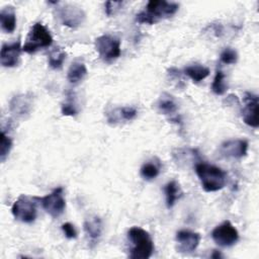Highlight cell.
Listing matches in <instances>:
<instances>
[{"label": "cell", "instance_id": "1", "mask_svg": "<svg viewBox=\"0 0 259 259\" xmlns=\"http://www.w3.org/2000/svg\"><path fill=\"white\" fill-rule=\"evenodd\" d=\"M179 8V4L165 0H151L148 2L146 9L137 14L136 20L139 23L155 24L162 19L171 17Z\"/></svg>", "mask_w": 259, "mask_h": 259}, {"label": "cell", "instance_id": "2", "mask_svg": "<svg viewBox=\"0 0 259 259\" xmlns=\"http://www.w3.org/2000/svg\"><path fill=\"white\" fill-rule=\"evenodd\" d=\"M195 172L201 186L206 192H214L223 189L227 183V173L214 165L204 162L195 164Z\"/></svg>", "mask_w": 259, "mask_h": 259}, {"label": "cell", "instance_id": "3", "mask_svg": "<svg viewBox=\"0 0 259 259\" xmlns=\"http://www.w3.org/2000/svg\"><path fill=\"white\" fill-rule=\"evenodd\" d=\"M127 237L133 244L130 253L132 259H148L152 256L155 249L154 242L146 230L133 227L128 230Z\"/></svg>", "mask_w": 259, "mask_h": 259}, {"label": "cell", "instance_id": "4", "mask_svg": "<svg viewBox=\"0 0 259 259\" xmlns=\"http://www.w3.org/2000/svg\"><path fill=\"white\" fill-rule=\"evenodd\" d=\"M38 201L39 197L28 196L26 194L19 195L11 207V212L15 220L25 224L34 222L37 214L36 204Z\"/></svg>", "mask_w": 259, "mask_h": 259}, {"label": "cell", "instance_id": "5", "mask_svg": "<svg viewBox=\"0 0 259 259\" xmlns=\"http://www.w3.org/2000/svg\"><path fill=\"white\" fill-rule=\"evenodd\" d=\"M53 37L47 27L40 23H34L27 35L26 41L22 47V51L27 54H34L42 48H48L52 45Z\"/></svg>", "mask_w": 259, "mask_h": 259}, {"label": "cell", "instance_id": "6", "mask_svg": "<svg viewBox=\"0 0 259 259\" xmlns=\"http://www.w3.org/2000/svg\"><path fill=\"white\" fill-rule=\"evenodd\" d=\"M95 49L105 62H112L120 56V40L110 34H103L95 39Z\"/></svg>", "mask_w": 259, "mask_h": 259}, {"label": "cell", "instance_id": "7", "mask_svg": "<svg viewBox=\"0 0 259 259\" xmlns=\"http://www.w3.org/2000/svg\"><path fill=\"white\" fill-rule=\"evenodd\" d=\"M39 202L42 208L53 218L60 217L66 207V200L64 198L63 188L57 187L50 194L40 197Z\"/></svg>", "mask_w": 259, "mask_h": 259}, {"label": "cell", "instance_id": "8", "mask_svg": "<svg viewBox=\"0 0 259 259\" xmlns=\"http://www.w3.org/2000/svg\"><path fill=\"white\" fill-rule=\"evenodd\" d=\"M211 238L221 247H231L239 240V233L230 221H225L212 230Z\"/></svg>", "mask_w": 259, "mask_h": 259}, {"label": "cell", "instance_id": "9", "mask_svg": "<svg viewBox=\"0 0 259 259\" xmlns=\"http://www.w3.org/2000/svg\"><path fill=\"white\" fill-rule=\"evenodd\" d=\"M57 15L62 24L70 28H77L85 20L84 10L73 4H65L57 9Z\"/></svg>", "mask_w": 259, "mask_h": 259}, {"label": "cell", "instance_id": "10", "mask_svg": "<svg viewBox=\"0 0 259 259\" xmlns=\"http://www.w3.org/2000/svg\"><path fill=\"white\" fill-rule=\"evenodd\" d=\"M242 118H243V121L251 127L257 128L259 125L258 96L251 92H245L243 96Z\"/></svg>", "mask_w": 259, "mask_h": 259}, {"label": "cell", "instance_id": "11", "mask_svg": "<svg viewBox=\"0 0 259 259\" xmlns=\"http://www.w3.org/2000/svg\"><path fill=\"white\" fill-rule=\"evenodd\" d=\"M33 96L31 93H21L13 96L9 102V110L16 118H25L32 110Z\"/></svg>", "mask_w": 259, "mask_h": 259}, {"label": "cell", "instance_id": "12", "mask_svg": "<svg viewBox=\"0 0 259 259\" xmlns=\"http://www.w3.org/2000/svg\"><path fill=\"white\" fill-rule=\"evenodd\" d=\"M22 48L20 41H14L11 44H4L0 52V63L5 68H13L18 65L20 53Z\"/></svg>", "mask_w": 259, "mask_h": 259}, {"label": "cell", "instance_id": "13", "mask_svg": "<svg viewBox=\"0 0 259 259\" xmlns=\"http://www.w3.org/2000/svg\"><path fill=\"white\" fill-rule=\"evenodd\" d=\"M220 152L223 156L233 159H241L247 155L248 142L246 140H229L221 145Z\"/></svg>", "mask_w": 259, "mask_h": 259}, {"label": "cell", "instance_id": "14", "mask_svg": "<svg viewBox=\"0 0 259 259\" xmlns=\"http://www.w3.org/2000/svg\"><path fill=\"white\" fill-rule=\"evenodd\" d=\"M176 242L178 244V251L182 253L193 252L200 242V235L188 230H181L176 233Z\"/></svg>", "mask_w": 259, "mask_h": 259}, {"label": "cell", "instance_id": "15", "mask_svg": "<svg viewBox=\"0 0 259 259\" xmlns=\"http://www.w3.org/2000/svg\"><path fill=\"white\" fill-rule=\"evenodd\" d=\"M137 114H138V110L134 106L116 107L106 112V119L108 123L114 125L120 122L121 120L131 121L137 116Z\"/></svg>", "mask_w": 259, "mask_h": 259}, {"label": "cell", "instance_id": "16", "mask_svg": "<svg viewBox=\"0 0 259 259\" xmlns=\"http://www.w3.org/2000/svg\"><path fill=\"white\" fill-rule=\"evenodd\" d=\"M157 107L159 109V111L165 115L171 116L170 120L173 122H180V118L178 115H176L177 112V104L174 100V98L168 94V93H163L161 95V97L158 100L157 103Z\"/></svg>", "mask_w": 259, "mask_h": 259}, {"label": "cell", "instance_id": "17", "mask_svg": "<svg viewBox=\"0 0 259 259\" xmlns=\"http://www.w3.org/2000/svg\"><path fill=\"white\" fill-rule=\"evenodd\" d=\"M1 28L7 33L14 31L16 27V14L12 6H5L0 11Z\"/></svg>", "mask_w": 259, "mask_h": 259}, {"label": "cell", "instance_id": "18", "mask_svg": "<svg viewBox=\"0 0 259 259\" xmlns=\"http://www.w3.org/2000/svg\"><path fill=\"white\" fill-rule=\"evenodd\" d=\"M83 228H84L86 235L92 241H96L101 236V233H102V228H103L102 221L99 217L93 215V217L85 220Z\"/></svg>", "mask_w": 259, "mask_h": 259}, {"label": "cell", "instance_id": "19", "mask_svg": "<svg viewBox=\"0 0 259 259\" xmlns=\"http://www.w3.org/2000/svg\"><path fill=\"white\" fill-rule=\"evenodd\" d=\"M86 75H87V68L85 64L81 61H75L71 64L68 70L67 78L70 83L77 84L80 81H82Z\"/></svg>", "mask_w": 259, "mask_h": 259}, {"label": "cell", "instance_id": "20", "mask_svg": "<svg viewBox=\"0 0 259 259\" xmlns=\"http://www.w3.org/2000/svg\"><path fill=\"white\" fill-rule=\"evenodd\" d=\"M164 192H165V197H166V205L168 208L173 207L175 202L182 195V191L179 186V183L175 180H172L165 185Z\"/></svg>", "mask_w": 259, "mask_h": 259}, {"label": "cell", "instance_id": "21", "mask_svg": "<svg viewBox=\"0 0 259 259\" xmlns=\"http://www.w3.org/2000/svg\"><path fill=\"white\" fill-rule=\"evenodd\" d=\"M184 74L187 75L193 82L199 83L209 75V69L199 64H192L185 67Z\"/></svg>", "mask_w": 259, "mask_h": 259}, {"label": "cell", "instance_id": "22", "mask_svg": "<svg viewBox=\"0 0 259 259\" xmlns=\"http://www.w3.org/2000/svg\"><path fill=\"white\" fill-rule=\"evenodd\" d=\"M160 169H161V163L160 160H158L157 158L146 162L140 170L141 176L146 179V180H153L155 179L159 173H160Z\"/></svg>", "mask_w": 259, "mask_h": 259}, {"label": "cell", "instance_id": "23", "mask_svg": "<svg viewBox=\"0 0 259 259\" xmlns=\"http://www.w3.org/2000/svg\"><path fill=\"white\" fill-rule=\"evenodd\" d=\"M228 89V84L226 82V76L222 70H217L212 84L211 90L217 95H223Z\"/></svg>", "mask_w": 259, "mask_h": 259}, {"label": "cell", "instance_id": "24", "mask_svg": "<svg viewBox=\"0 0 259 259\" xmlns=\"http://www.w3.org/2000/svg\"><path fill=\"white\" fill-rule=\"evenodd\" d=\"M173 157L177 163H189L190 160L198 158V153L194 149H178L176 152H173Z\"/></svg>", "mask_w": 259, "mask_h": 259}, {"label": "cell", "instance_id": "25", "mask_svg": "<svg viewBox=\"0 0 259 259\" xmlns=\"http://www.w3.org/2000/svg\"><path fill=\"white\" fill-rule=\"evenodd\" d=\"M61 111L62 114L65 116H75L78 113L77 104L74 98V95L72 93H69L67 95L66 100L61 105Z\"/></svg>", "mask_w": 259, "mask_h": 259}, {"label": "cell", "instance_id": "26", "mask_svg": "<svg viewBox=\"0 0 259 259\" xmlns=\"http://www.w3.org/2000/svg\"><path fill=\"white\" fill-rule=\"evenodd\" d=\"M66 59V52L61 50V49H55L53 52H51V54L49 55V66L53 69H60L63 64L64 61Z\"/></svg>", "mask_w": 259, "mask_h": 259}, {"label": "cell", "instance_id": "27", "mask_svg": "<svg viewBox=\"0 0 259 259\" xmlns=\"http://www.w3.org/2000/svg\"><path fill=\"white\" fill-rule=\"evenodd\" d=\"M12 148V140L8 137L5 132L2 130L1 132V141H0V159L1 162H4L8 157L10 150Z\"/></svg>", "mask_w": 259, "mask_h": 259}, {"label": "cell", "instance_id": "28", "mask_svg": "<svg viewBox=\"0 0 259 259\" xmlns=\"http://www.w3.org/2000/svg\"><path fill=\"white\" fill-rule=\"evenodd\" d=\"M220 59H221L222 63L227 64V65L236 64L238 61V53L236 52V50H234L232 48H226L221 53Z\"/></svg>", "mask_w": 259, "mask_h": 259}, {"label": "cell", "instance_id": "29", "mask_svg": "<svg viewBox=\"0 0 259 259\" xmlns=\"http://www.w3.org/2000/svg\"><path fill=\"white\" fill-rule=\"evenodd\" d=\"M167 72H168L169 79L171 81L176 82L178 87H179L178 83H180L181 87H184V83H183V80H182V77H181V72L179 70H177L176 68H170V69H168Z\"/></svg>", "mask_w": 259, "mask_h": 259}, {"label": "cell", "instance_id": "30", "mask_svg": "<svg viewBox=\"0 0 259 259\" xmlns=\"http://www.w3.org/2000/svg\"><path fill=\"white\" fill-rule=\"evenodd\" d=\"M62 231L65 234V236L68 239H75L77 238V231L74 227V225H72L71 223H65L62 225Z\"/></svg>", "mask_w": 259, "mask_h": 259}, {"label": "cell", "instance_id": "31", "mask_svg": "<svg viewBox=\"0 0 259 259\" xmlns=\"http://www.w3.org/2000/svg\"><path fill=\"white\" fill-rule=\"evenodd\" d=\"M122 5V2L118 1V2H115V1H107L105 2V13L107 16H111L113 15L116 10H118L120 8V6Z\"/></svg>", "mask_w": 259, "mask_h": 259}, {"label": "cell", "instance_id": "32", "mask_svg": "<svg viewBox=\"0 0 259 259\" xmlns=\"http://www.w3.org/2000/svg\"><path fill=\"white\" fill-rule=\"evenodd\" d=\"M220 257H222L221 252L218 250H213V252L211 254V258H220Z\"/></svg>", "mask_w": 259, "mask_h": 259}]
</instances>
